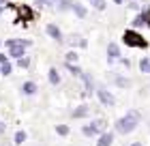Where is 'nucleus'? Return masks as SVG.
<instances>
[{
  "label": "nucleus",
  "mask_w": 150,
  "mask_h": 146,
  "mask_svg": "<svg viewBox=\"0 0 150 146\" xmlns=\"http://www.w3.org/2000/svg\"><path fill=\"white\" fill-rule=\"evenodd\" d=\"M116 84H118V86H127L129 82H127V80H122V78H118V80H116Z\"/></svg>",
  "instance_id": "nucleus-22"
},
{
  "label": "nucleus",
  "mask_w": 150,
  "mask_h": 146,
  "mask_svg": "<svg viewBox=\"0 0 150 146\" xmlns=\"http://www.w3.org/2000/svg\"><path fill=\"white\" fill-rule=\"evenodd\" d=\"M0 4H4V0H0Z\"/></svg>",
  "instance_id": "nucleus-25"
},
{
  "label": "nucleus",
  "mask_w": 150,
  "mask_h": 146,
  "mask_svg": "<svg viewBox=\"0 0 150 146\" xmlns=\"http://www.w3.org/2000/svg\"><path fill=\"white\" fill-rule=\"evenodd\" d=\"M112 142H114V135L112 133H103V135L99 137L97 146H112Z\"/></svg>",
  "instance_id": "nucleus-7"
},
{
  "label": "nucleus",
  "mask_w": 150,
  "mask_h": 146,
  "mask_svg": "<svg viewBox=\"0 0 150 146\" xmlns=\"http://www.w3.org/2000/svg\"><path fill=\"white\" fill-rule=\"evenodd\" d=\"M50 82H52V84H54V86H56V84H58V82H60V75H58V69H54V67L50 69Z\"/></svg>",
  "instance_id": "nucleus-10"
},
{
  "label": "nucleus",
  "mask_w": 150,
  "mask_h": 146,
  "mask_svg": "<svg viewBox=\"0 0 150 146\" xmlns=\"http://www.w3.org/2000/svg\"><path fill=\"white\" fill-rule=\"evenodd\" d=\"M6 62H9V60H6V56H2V54H0V65H6Z\"/></svg>",
  "instance_id": "nucleus-23"
},
{
  "label": "nucleus",
  "mask_w": 150,
  "mask_h": 146,
  "mask_svg": "<svg viewBox=\"0 0 150 146\" xmlns=\"http://www.w3.org/2000/svg\"><path fill=\"white\" fill-rule=\"evenodd\" d=\"M71 9H73L75 13H77L79 17H84V15H86V9H84V6H81L79 2H73V4H71Z\"/></svg>",
  "instance_id": "nucleus-11"
},
{
  "label": "nucleus",
  "mask_w": 150,
  "mask_h": 146,
  "mask_svg": "<svg viewBox=\"0 0 150 146\" xmlns=\"http://www.w3.org/2000/svg\"><path fill=\"white\" fill-rule=\"evenodd\" d=\"M139 69H142L144 73H150V60H148V58H142V60H139Z\"/></svg>",
  "instance_id": "nucleus-14"
},
{
  "label": "nucleus",
  "mask_w": 150,
  "mask_h": 146,
  "mask_svg": "<svg viewBox=\"0 0 150 146\" xmlns=\"http://www.w3.org/2000/svg\"><path fill=\"white\" fill-rule=\"evenodd\" d=\"M131 146H144V144H139V142H135V144H131Z\"/></svg>",
  "instance_id": "nucleus-24"
},
{
  "label": "nucleus",
  "mask_w": 150,
  "mask_h": 146,
  "mask_svg": "<svg viewBox=\"0 0 150 146\" xmlns=\"http://www.w3.org/2000/svg\"><path fill=\"white\" fill-rule=\"evenodd\" d=\"M107 56H110V60H114V58L120 56V50H118V45H116V43H110V45H107Z\"/></svg>",
  "instance_id": "nucleus-8"
},
{
  "label": "nucleus",
  "mask_w": 150,
  "mask_h": 146,
  "mask_svg": "<svg viewBox=\"0 0 150 146\" xmlns=\"http://www.w3.org/2000/svg\"><path fill=\"white\" fill-rule=\"evenodd\" d=\"M122 41H125L127 45H131V47H148L146 39L142 37V34H137L135 30H127L125 34H122Z\"/></svg>",
  "instance_id": "nucleus-3"
},
{
  "label": "nucleus",
  "mask_w": 150,
  "mask_h": 146,
  "mask_svg": "<svg viewBox=\"0 0 150 146\" xmlns=\"http://www.w3.org/2000/svg\"><path fill=\"white\" fill-rule=\"evenodd\" d=\"M92 4H94V9H99V11L105 9V2H103V0H92Z\"/></svg>",
  "instance_id": "nucleus-18"
},
{
  "label": "nucleus",
  "mask_w": 150,
  "mask_h": 146,
  "mask_svg": "<svg viewBox=\"0 0 150 146\" xmlns=\"http://www.w3.org/2000/svg\"><path fill=\"white\" fill-rule=\"evenodd\" d=\"M67 67H69V71H71V73H75V75H81V73H84V71H81L79 67H75V65H71V62H67Z\"/></svg>",
  "instance_id": "nucleus-16"
},
{
  "label": "nucleus",
  "mask_w": 150,
  "mask_h": 146,
  "mask_svg": "<svg viewBox=\"0 0 150 146\" xmlns=\"http://www.w3.org/2000/svg\"><path fill=\"white\" fill-rule=\"evenodd\" d=\"M73 60H77V54H75V52H69V54H67V62H73Z\"/></svg>",
  "instance_id": "nucleus-21"
},
{
  "label": "nucleus",
  "mask_w": 150,
  "mask_h": 146,
  "mask_svg": "<svg viewBox=\"0 0 150 146\" xmlns=\"http://www.w3.org/2000/svg\"><path fill=\"white\" fill-rule=\"evenodd\" d=\"M135 125H139V112L137 110H129L127 116H122L116 122V129H118V133H131L135 129Z\"/></svg>",
  "instance_id": "nucleus-1"
},
{
  "label": "nucleus",
  "mask_w": 150,
  "mask_h": 146,
  "mask_svg": "<svg viewBox=\"0 0 150 146\" xmlns=\"http://www.w3.org/2000/svg\"><path fill=\"white\" fill-rule=\"evenodd\" d=\"M22 90L26 95H35V90H37V86H35V82H26V84L22 86Z\"/></svg>",
  "instance_id": "nucleus-9"
},
{
  "label": "nucleus",
  "mask_w": 150,
  "mask_h": 146,
  "mask_svg": "<svg viewBox=\"0 0 150 146\" xmlns=\"http://www.w3.org/2000/svg\"><path fill=\"white\" fill-rule=\"evenodd\" d=\"M86 114H88V108H86V105H81V108H77V110L73 112V116H75V118H84Z\"/></svg>",
  "instance_id": "nucleus-13"
},
{
  "label": "nucleus",
  "mask_w": 150,
  "mask_h": 146,
  "mask_svg": "<svg viewBox=\"0 0 150 146\" xmlns=\"http://www.w3.org/2000/svg\"><path fill=\"white\" fill-rule=\"evenodd\" d=\"M47 34H50L52 39H56V41L62 39V32H60V28H58V26H54V24L47 26Z\"/></svg>",
  "instance_id": "nucleus-6"
},
{
  "label": "nucleus",
  "mask_w": 150,
  "mask_h": 146,
  "mask_svg": "<svg viewBox=\"0 0 150 146\" xmlns=\"http://www.w3.org/2000/svg\"><path fill=\"white\" fill-rule=\"evenodd\" d=\"M97 95H99V99H101V103H103V105H114V97L107 93V90H97Z\"/></svg>",
  "instance_id": "nucleus-5"
},
{
  "label": "nucleus",
  "mask_w": 150,
  "mask_h": 146,
  "mask_svg": "<svg viewBox=\"0 0 150 146\" xmlns=\"http://www.w3.org/2000/svg\"><path fill=\"white\" fill-rule=\"evenodd\" d=\"M56 131L60 135H67V133H69V127H67V125H60V127H56Z\"/></svg>",
  "instance_id": "nucleus-19"
},
{
  "label": "nucleus",
  "mask_w": 150,
  "mask_h": 146,
  "mask_svg": "<svg viewBox=\"0 0 150 146\" xmlns=\"http://www.w3.org/2000/svg\"><path fill=\"white\" fill-rule=\"evenodd\" d=\"M17 65L22 67V69H26V67L30 65V60H28V58H17Z\"/></svg>",
  "instance_id": "nucleus-20"
},
{
  "label": "nucleus",
  "mask_w": 150,
  "mask_h": 146,
  "mask_svg": "<svg viewBox=\"0 0 150 146\" xmlns=\"http://www.w3.org/2000/svg\"><path fill=\"white\" fill-rule=\"evenodd\" d=\"M0 13H2V9H0Z\"/></svg>",
  "instance_id": "nucleus-26"
},
{
  "label": "nucleus",
  "mask_w": 150,
  "mask_h": 146,
  "mask_svg": "<svg viewBox=\"0 0 150 146\" xmlns=\"http://www.w3.org/2000/svg\"><path fill=\"white\" fill-rule=\"evenodd\" d=\"M103 129H105V120H94L92 125L84 127L81 131H84V135H97V133H101Z\"/></svg>",
  "instance_id": "nucleus-4"
},
{
  "label": "nucleus",
  "mask_w": 150,
  "mask_h": 146,
  "mask_svg": "<svg viewBox=\"0 0 150 146\" xmlns=\"http://www.w3.org/2000/svg\"><path fill=\"white\" fill-rule=\"evenodd\" d=\"M26 142V131H17L15 133V144H24Z\"/></svg>",
  "instance_id": "nucleus-15"
},
{
  "label": "nucleus",
  "mask_w": 150,
  "mask_h": 146,
  "mask_svg": "<svg viewBox=\"0 0 150 146\" xmlns=\"http://www.w3.org/2000/svg\"><path fill=\"white\" fill-rule=\"evenodd\" d=\"M148 26H150V22H148Z\"/></svg>",
  "instance_id": "nucleus-27"
},
{
  "label": "nucleus",
  "mask_w": 150,
  "mask_h": 146,
  "mask_svg": "<svg viewBox=\"0 0 150 146\" xmlns=\"http://www.w3.org/2000/svg\"><path fill=\"white\" fill-rule=\"evenodd\" d=\"M17 11L22 13V17H24V19H32V11L28 9V6H17Z\"/></svg>",
  "instance_id": "nucleus-12"
},
{
  "label": "nucleus",
  "mask_w": 150,
  "mask_h": 146,
  "mask_svg": "<svg viewBox=\"0 0 150 146\" xmlns=\"http://www.w3.org/2000/svg\"><path fill=\"white\" fill-rule=\"evenodd\" d=\"M0 73H2V75H9L11 73V65H9V62H6V65H0Z\"/></svg>",
  "instance_id": "nucleus-17"
},
{
  "label": "nucleus",
  "mask_w": 150,
  "mask_h": 146,
  "mask_svg": "<svg viewBox=\"0 0 150 146\" xmlns=\"http://www.w3.org/2000/svg\"><path fill=\"white\" fill-rule=\"evenodd\" d=\"M6 47H9V52H11L13 58H22L24 50L28 47V41H24V39H9V41H6Z\"/></svg>",
  "instance_id": "nucleus-2"
}]
</instances>
